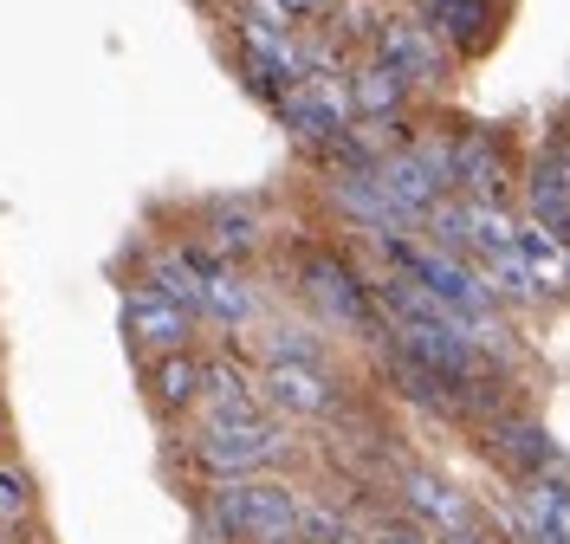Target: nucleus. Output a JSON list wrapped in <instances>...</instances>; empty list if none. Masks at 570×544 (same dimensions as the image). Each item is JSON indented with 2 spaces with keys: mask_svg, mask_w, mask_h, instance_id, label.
<instances>
[{
  "mask_svg": "<svg viewBox=\"0 0 570 544\" xmlns=\"http://www.w3.org/2000/svg\"><path fill=\"white\" fill-rule=\"evenodd\" d=\"M208 525L234 544H292L298 538V493L285 479H214L208 493Z\"/></svg>",
  "mask_w": 570,
  "mask_h": 544,
  "instance_id": "nucleus-1",
  "label": "nucleus"
},
{
  "mask_svg": "<svg viewBox=\"0 0 570 544\" xmlns=\"http://www.w3.org/2000/svg\"><path fill=\"white\" fill-rule=\"evenodd\" d=\"M208 247L227 259H240L259 247V208L253 201H214L208 208Z\"/></svg>",
  "mask_w": 570,
  "mask_h": 544,
  "instance_id": "nucleus-18",
  "label": "nucleus"
},
{
  "mask_svg": "<svg viewBox=\"0 0 570 544\" xmlns=\"http://www.w3.org/2000/svg\"><path fill=\"white\" fill-rule=\"evenodd\" d=\"M428 27L441 33L448 52H480V46L493 39V0H441V7L428 13Z\"/></svg>",
  "mask_w": 570,
  "mask_h": 544,
  "instance_id": "nucleus-15",
  "label": "nucleus"
},
{
  "mask_svg": "<svg viewBox=\"0 0 570 544\" xmlns=\"http://www.w3.org/2000/svg\"><path fill=\"white\" fill-rule=\"evenodd\" d=\"M422 227H428V247H441V254H466V195L448 188V195L422 215Z\"/></svg>",
  "mask_w": 570,
  "mask_h": 544,
  "instance_id": "nucleus-20",
  "label": "nucleus"
},
{
  "mask_svg": "<svg viewBox=\"0 0 570 544\" xmlns=\"http://www.w3.org/2000/svg\"><path fill=\"white\" fill-rule=\"evenodd\" d=\"M402 500H409V512L422 518L428 532H441V538L480 532V518H473V506H466V493L454 486V479L428 473V467H409V473H402Z\"/></svg>",
  "mask_w": 570,
  "mask_h": 544,
  "instance_id": "nucleus-9",
  "label": "nucleus"
},
{
  "mask_svg": "<svg viewBox=\"0 0 570 544\" xmlns=\"http://www.w3.org/2000/svg\"><path fill=\"white\" fill-rule=\"evenodd\" d=\"M33 473L27 467H13V461H0V532L7 525H27L33 518Z\"/></svg>",
  "mask_w": 570,
  "mask_h": 544,
  "instance_id": "nucleus-22",
  "label": "nucleus"
},
{
  "mask_svg": "<svg viewBox=\"0 0 570 544\" xmlns=\"http://www.w3.org/2000/svg\"><path fill=\"white\" fill-rule=\"evenodd\" d=\"M331 201H337L356 227H370L376 240H395V234L409 227V220L395 215V201L376 188V176H370V169H331Z\"/></svg>",
  "mask_w": 570,
  "mask_h": 544,
  "instance_id": "nucleus-11",
  "label": "nucleus"
},
{
  "mask_svg": "<svg viewBox=\"0 0 570 544\" xmlns=\"http://www.w3.org/2000/svg\"><path fill=\"white\" fill-rule=\"evenodd\" d=\"M525 208H532L538 227L564 234L570 227V169H564V144H551L532 162V181H525Z\"/></svg>",
  "mask_w": 570,
  "mask_h": 544,
  "instance_id": "nucleus-14",
  "label": "nucleus"
},
{
  "mask_svg": "<svg viewBox=\"0 0 570 544\" xmlns=\"http://www.w3.org/2000/svg\"><path fill=\"white\" fill-rule=\"evenodd\" d=\"M409 78L395 72V66H383L376 52L356 66L351 78H344V105H351V123H395L402 110H409Z\"/></svg>",
  "mask_w": 570,
  "mask_h": 544,
  "instance_id": "nucleus-10",
  "label": "nucleus"
},
{
  "mask_svg": "<svg viewBox=\"0 0 570 544\" xmlns=\"http://www.w3.org/2000/svg\"><path fill=\"white\" fill-rule=\"evenodd\" d=\"M434 7H441V0H415V13H434Z\"/></svg>",
  "mask_w": 570,
  "mask_h": 544,
  "instance_id": "nucleus-26",
  "label": "nucleus"
},
{
  "mask_svg": "<svg viewBox=\"0 0 570 544\" xmlns=\"http://www.w3.org/2000/svg\"><path fill=\"white\" fill-rule=\"evenodd\" d=\"M376 59L395 66L409 85H448V72H454V59H448L441 33L428 27V13H415V7L376 20Z\"/></svg>",
  "mask_w": 570,
  "mask_h": 544,
  "instance_id": "nucleus-4",
  "label": "nucleus"
},
{
  "mask_svg": "<svg viewBox=\"0 0 570 544\" xmlns=\"http://www.w3.org/2000/svg\"><path fill=\"white\" fill-rule=\"evenodd\" d=\"M202 369H208V363L188 357V344H181V350H156L149 389H156L163 408H188V402H202Z\"/></svg>",
  "mask_w": 570,
  "mask_h": 544,
  "instance_id": "nucleus-16",
  "label": "nucleus"
},
{
  "mask_svg": "<svg viewBox=\"0 0 570 544\" xmlns=\"http://www.w3.org/2000/svg\"><path fill=\"white\" fill-rule=\"evenodd\" d=\"M279 117L305 137V144H331V137L351 123V105H344V85H324V78L298 72L279 91Z\"/></svg>",
  "mask_w": 570,
  "mask_h": 544,
  "instance_id": "nucleus-8",
  "label": "nucleus"
},
{
  "mask_svg": "<svg viewBox=\"0 0 570 544\" xmlns=\"http://www.w3.org/2000/svg\"><path fill=\"white\" fill-rule=\"evenodd\" d=\"M493 441H499V454H505V461H519L525 473H551V467H564V447L544 435L538 422H499Z\"/></svg>",
  "mask_w": 570,
  "mask_h": 544,
  "instance_id": "nucleus-17",
  "label": "nucleus"
},
{
  "mask_svg": "<svg viewBox=\"0 0 570 544\" xmlns=\"http://www.w3.org/2000/svg\"><path fill=\"white\" fill-rule=\"evenodd\" d=\"M448 181L466 188L473 201H499V188H505V162H499V144L487 130H461L454 144H448Z\"/></svg>",
  "mask_w": 570,
  "mask_h": 544,
  "instance_id": "nucleus-12",
  "label": "nucleus"
},
{
  "mask_svg": "<svg viewBox=\"0 0 570 544\" xmlns=\"http://www.w3.org/2000/svg\"><path fill=\"white\" fill-rule=\"evenodd\" d=\"M285 20H318V13H331V0H273Z\"/></svg>",
  "mask_w": 570,
  "mask_h": 544,
  "instance_id": "nucleus-24",
  "label": "nucleus"
},
{
  "mask_svg": "<svg viewBox=\"0 0 570 544\" xmlns=\"http://www.w3.org/2000/svg\"><path fill=\"white\" fill-rule=\"evenodd\" d=\"M124 330H130V344H142V350H181L195 337V311L142 279V286L124 291Z\"/></svg>",
  "mask_w": 570,
  "mask_h": 544,
  "instance_id": "nucleus-7",
  "label": "nucleus"
},
{
  "mask_svg": "<svg viewBox=\"0 0 570 544\" xmlns=\"http://www.w3.org/2000/svg\"><path fill=\"white\" fill-rule=\"evenodd\" d=\"M512 234H519V220L505 215L499 201H473L466 195V254H480V259L512 254Z\"/></svg>",
  "mask_w": 570,
  "mask_h": 544,
  "instance_id": "nucleus-19",
  "label": "nucleus"
},
{
  "mask_svg": "<svg viewBox=\"0 0 570 544\" xmlns=\"http://www.w3.org/2000/svg\"><path fill=\"white\" fill-rule=\"evenodd\" d=\"M370 544H434V532L428 525H383Z\"/></svg>",
  "mask_w": 570,
  "mask_h": 544,
  "instance_id": "nucleus-23",
  "label": "nucleus"
},
{
  "mask_svg": "<svg viewBox=\"0 0 570 544\" xmlns=\"http://www.w3.org/2000/svg\"><path fill=\"white\" fill-rule=\"evenodd\" d=\"M370 176H376V188L395 201V215L402 220H422L454 181H448V144H434V137H422V144L409 149H383L376 162H370Z\"/></svg>",
  "mask_w": 570,
  "mask_h": 544,
  "instance_id": "nucleus-3",
  "label": "nucleus"
},
{
  "mask_svg": "<svg viewBox=\"0 0 570 544\" xmlns=\"http://www.w3.org/2000/svg\"><path fill=\"white\" fill-rule=\"evenodd\" d=\"M285 454V428L266 415H208V428L195 435V461L214 479H240V473H266Z\"/></svg>",
  "mask_w": 570,
  "mask_h": 544,
  "instance_id": "nucleus-2",
  "label": "nucleus"
},
{
  "mask_svg": "<svg viewBox=\"0 0 570 544\" xmlns=\"http://www.w3.org/2000/svg\"><path fill=\"white\" fill-rule=\"evenodd\" d=\"M202 396H214V415H259L253 383L240 369H202Z\"/></svg>",
  "mask_w": 570,
  "mask_h": 544,
  "instance_id": "nucleus-21",
  "label": "nucleus"
},
{
  "mask_svg": "<svg viewBox=\"0 0 570 544\" xmlns=\"http://www.w3.org/2000/svg\"><path fill=\"white\" fill-rule=\"evenodd\" d=\"M259 389H266V402H273L279 415H312V422L344 402L337 376H331L318 357H273L266 376H259Z\"/></svg>",
  "mask_w": 570,
  "mask_h": 544,
  "instance_id": "nucleus-6",
  "label": "nucleus"
},
{
  "mask_svg": "<svg viewBox=\"0 0 570 544\" xmlns=\"http://www.w3.org/2000/svg\"><path fill=\"white\" fill-rule=\"evenodd\" d=\"M324 544H363V538H351V532H344V525H337V532H331V538Z\"/></svg>",
  "mask_w": 570,
  "mask_h": 544,
  "instance_id": "nucleus-25",
  "label": "nucleus"
},
{
  "mask_svg": "<svg viewBox=\"0 0 570 544\" xmlns=\"http://www.w3.org/2000/svg\"><path fill=\"white\" fill-rule=\"evenodd\" d=\"M298 279H305V291H312V305H318V311L331 318V325L363 330V337L376 330V291L363 286V279H356V273H351V266H344L337 254H312V259H305V273H298Z\"/></svg>",
  "mask_w": 570,
  "mask_h": 544,
  "instance_id": "nucleus-5",
  "label": "nucleus"
},
{
  "mask_svg": "<svg viewBox=\"0 0 570 544\" xmlns=\"http://www.w3.org/2000/svg\"><path fill=\"white\" fill-rule=\"evenodd\" d=\"M292 544H298V538H292Z\"/></svg>",
  "mask_w": 570,
  "mask_h": 544,
  "instance_id": "nucleus-27",
  "label": "nucleus"
},
{
  "mask_svg": "<svg viewBox=\"0 0 570 544\" xmlns=\"http://www.w3.org/2000/svg\"><path fill=\"white\" fill-rule=\"evenodd\" d=\"M512 259L525 266V279H532L538 298H564V286H570L564 234H551V227H538V220H519V234H512Z\"/></svg>",
  "mask_w": 570,
  "mask_h": 544,
  "instance_id": "nucleus-13",
  "label": "nucleus"
}]
</instances>
